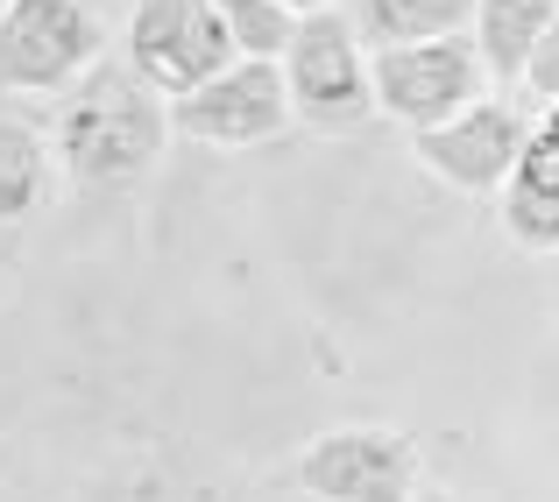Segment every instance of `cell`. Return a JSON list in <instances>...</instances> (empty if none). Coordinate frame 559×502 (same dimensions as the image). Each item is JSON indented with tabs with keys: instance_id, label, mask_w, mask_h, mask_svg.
<instances>
[{
	"instance_id": "8fae6325",
	"label": "cell",
	"mask_w": 559,
	"mask_h": 502,
	"mask_svg": "<svg viewBox=\"0 0 559 502\" xmlns=\"http://www.w3.org/2000/svg\"><path fill=\"white\" fill-rule=\"evenodd\" d=\"M503 199V234L518 248H532V255H552L559 248V150L532 128V150H524V164L510 170V184L496 191Z\"/></svg>"
},
{
	"instance_id": "7c38bea8",
	"label": "cell",
	"mask_w": 559,
	"mask_h": 502,
	"mask_svg": "<svg viewBox=\"0 0 559 502\" xmlns=\"http://www.w3.org/2000/svg\"><path fill=\"white\" fill-rule=\"evenodd\" d=\"M43 199H50V142L28 121L0 113V227L28 219Z\"/></svg>"
},
{
	"instance_id": "7a4b0ae2",
	"label": "cell",
	"mask_w": 559,
	"mask_h": 502,
	"mask_svg": "<svg viewBox=\"0 0 559 502\" xmlns=\"http://www.w3.org/2000/svg\"><path fill=\"white\" fill-rule=\"evenodd\" d=\"M284 93H290V121H305L312 135H355L376 121V71H369V43L355 36L341 8L298 14L284 57Z\"/></svg>"
},
{
	"instance_id": "9c48e42d",
	"label": "cell",
	"mask_w": 559,
	"mask_h": 502,
	"mask_svg": "<svg viewBox=\"0 0 559 502\" xmlns=\"http://www.w3.org/2000/svg\"><path fill=\"white\" fill-rule=\"evenodd\" d=\"M481 0H347L355 36L376 50H411V43H439V36H467Z\"/></svg>"
},
{
	"instance_id": "3957f363",
	"label": "cell",
	"mask_w": 559,
	"mask_h": 502,
	"mask_svg": "<svg viewBox=\"0 0 559 502\" xmlns=\"http://www.w3.org/2000/svg\"><path fill=\"white\" fill-rule=\"evenodd\" d=\"M99 36L85 0H8L0 14V93H79L99 71Z\"/></svg>"
},
{
	"instance_id": "52a82bcc",
	"label": "cell",
	"mask_w": 559,
	"mask_h": 502,
	"mask_svg": "<svg viewBox=\"0 0 559 502\" xmlns=\"http://www.w3.org/2000/svg\"><path fill=\"white\" fill-rule=\"evenodd\" d=\"M170 128L191 135V142H213V150H255V142H270V135L290 128L284 71H276L270 57H234L199 93L170 99Z\"/></svg>"
},
{
	"instance_id": "8992f818",
	"label": "cell",
	"mask_w": 559,
	"mask_h": 502,
	"mask_svg": "<svg viewBox=\"0 0 559 502\" xmlns=\"http://www.w3.org/2000/svg\"><path fill=\"white\" fill-rule=\"evenodd\" d=\"M298 489L312 502H411L425 489L418 481V446L404 432L382 425H341L319 432L298 453Z\"/></svg>"
},
{
	"instance_id": "d6986e66",
	"label": "cell",
	"mask_w": 559,
	"mask_h": 502,
	"mask_svg": "<svg viewBox=\"0 0 559 502\" xmlns=\"http://www.w3.org/2000/svg\"><path fill=\"white\" fill-rule=\"evenodd\" d=\"M305 502H312V495H305Z\"/></svg>"
},
{
	"instance_id": "ac0fdd59",
	"label": "cell",
	"mask_w": 559,
	"mask_h": 502,
	"mask_svg": "<svg viewBox=\"0 0 559 502\" xmlns=\"http://www.w3.org/2000/svg\"><path fill=\"white\" fill-rule=\"evenodd\" d=\"M0 14H8V0H0Z\"/></svg>"
},
{
	"instance_id": "5bb4252c",
	"label": "cell",
	"mask_w": 559,
	"mask_h": 502,
	"mask_svg": "<svg viewBox=\"0 0 559 502\" xmlns=\"http://www.w3.org/2000/svg\"><path fill=\"white\" fill-rule=\"evenodd\" d=\"M524 93H532L538 107H559V22L546 28V43H538L532 64H524Z\"/></svg>"
},
{
	"instance_id": "2e32d148",
	"label": "cell",
	"mask_w": 559,
	"mask_h": 502,
	"mask_svg": "<svg viewBox=\"0 0 559 502\" xmlns=\"http://www.w3.org/2000/svg\"><path fill=\"white\" fill-rule=\"evenodd\" d=\"M538 135H546L552 150H559V107H546V113H538Z\"/></svg>"
},
{
	"instance_id": "4fadbf2b",
	"label": "cell",
	"mask_w": 559,
	"mask_h": 502,
	"mask_svg": "<svg viewBox=\"0 0 559 502\" xmlns=\"http://www.w3.org/2000/svg\"><path fill=\"white\" fill-rule=\"evenodd\" d=\"M219 8V22H227V36H234V50L241 57H284V43H290V28H298V14H284L276 0H213Z\"/></svg>"
},
{
	"instance_id": "ba28073f",
	"label": "cell",
	"mask_w": 559,
	"mask_h": 502,
	"mask_svg": "<svg viewBox=\"0 0 559 502\" xmlns=\"http://www.w3.org/2000/svg\"><path fill=\"white\" fill-rule=\"evenodd\" d=\"M532 128H538V121H524V113L510 107L503 93H496V99H481V107L453 113V121L425 128V135H411V142H418V164L432 170V177H447L453 191H475V199H489V191H503L510 170L524 164V150H532Z\"/></svg>"
},
{
	"instance_id": "6da1fadb",
	"label": "cell",
	"mask_w": 559,
	"mask_h": 502,
	"mask_svg": "<svg viewBox=\"0 0 559 502\" xmlns=\"http://www.w3.org/2000/svg\"><path fill=\"white\" fill-rule=\"evenodd\" d=\"M164 135H170V99L150 93L135 71L99 64L79 93H64L57 164L85 184H128L164 156Z\"/></svg>"
},
{
	"instance_id": "5b68a950",
	"label": "cell",
	"mask_w": 559,
	"mask_h": 502,
	"mask_svg": "<svg viewBox=\"0 0 559 502\" xmlns=\"http://www.w3.org/2000/svg\"><path fill=\"white\" fill-rule=\"evenodd\" d=\"M376 113L404 121L411 135L453 121V113L489 99V64H481L475 36H439V43H411V50H376Z\"/></svg>"
},
{
	"instance_id": "30bf717a",
	"label": "cell",
	"mask_w": 559,
	"mask_h": 502,
	"mask_svg": "<svg viewBox=\"0 0 559 502\" xmlns=\"http://www.w3.org/2000/svg\"><path fill=\"white\" fill-rule=\"evenodd\" d=\"M552 22H559V0H481L475 8V28H467V36H475L496 93L524 85V64H532V50L546 43Z\"/></svg>"
},
{
	"instance_id": "277c9868",
	"label": "cell",
	"mask_w": 559,
	"mask_h": 502,
	"mask_svg": "<svg viewBox=\"0 0 559 502\" xmlns=\"http://www.w3.org/2000/svg\"><path fill=\"white\" fill-rule=\"evenodd\" d=\"M234 57L241 50L213 0H135V14H128V71L164 99L199 93Z\"/></svg>"
},
{
	"instance_id": "9a60e30c",
	"label": "cell",
	"mask_w": 559,
	"mask_h": 502,
	"mask_svg": "<svg viewBox=\"0 0 559 502\" xmlns=\"http://www.w3.org/2000/svg\"><path fill=\"white\" fill-rule=\"evenodd\" d=\"M284 14H319V8H341V0H276Z\"/></svg>"
},
{
	"instance_id": "e0dca14e",
	"label": "cell",
	"mask_w": 559,
	"mask_h": 502,
	"mask_svg": "<svg viewBox=\"0 0 559 502\" xmlns=\"http://www.w3.org/2000/svg\"><path fill=\"white\" fill-rule=\"evenodd\" d=\"M411 502H467V495H453V489H418Z\"/></svg>"
}]
</instances>
